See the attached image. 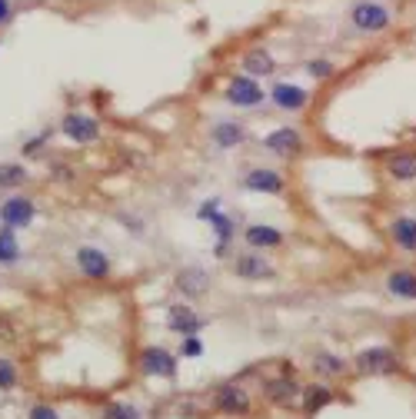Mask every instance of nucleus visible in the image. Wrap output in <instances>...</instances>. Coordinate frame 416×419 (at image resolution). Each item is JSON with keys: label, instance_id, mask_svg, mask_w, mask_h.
Here are the masks:
<instances>
[{"label": "nucleus", "instance_id": "obj_32", "mask_svg": "<svg viewBox=\"0 0 416 419\" xmlns=\"http://www.w3.org/2000/svg\"><path fill=\"white\" fill-rule=\"evenodd\" d=\"M7 10H10V7H7V0H0V20L7 17Z\"/></svg>", "mask_w": 416, "mask_h": 419}, {"label": "nucleus", "instance_id": "obj_14", "mask_svg": "<svg viewBox=\"0 0 416 419\" xmlns=\"http://www.w3.org/2000/svg\"><path fill=\"white\" fill-rule=\"evenodd\" d=\"M273 100H277V107H284V110H300L303 103H306V90L293 87V83H277V87H273Z\"/></svg>", "mask_w": 416, "mask_h": 419}, {"label": "nucleus", "instance_id": "obj_4", "mask_svg": "<svg viewBox=\"0 0 416 419\" xmlns=\"http://www.w3.org/2000/svg\"><path fill=\"white\" fill-rule=\"evenodd\" d=\"M230 103H237V107H257L260 100H264V90L257 87V80H250V76H237L233 83H230Z\"/></svg>", "mask_w": 416, "mask_h": 419}, {"label": "nucleus", "instance_id": "obj_16", "mask_svg": "<svg viewBox=\"0 0 416 419\" xmlns=\"http://www.w3.org/2000/svg\"><path fill=\"white\" fill-rule=\"evenodd\" d=\"M386 286H390V293H393V296H403V300H416V276L410 273V269H397V273H390Z\"/></svg>", "mask_w": 416, "mask_h": 419}, {"label": "nucleus", "instance_id": "obj_13", "mask_svg": "<svg viewBox=\"0 0 416 419\" xmlns=\"http://www.w3.org/2000/svg\"><path fill=\"white\" fill-rule=\"evenodd\" d=\"M237 273H240L244 280H270V276H273V267H270V260H264V256L246 253V256L237 260Z\"/></svg>", "mask_w": 416, "mask_h": 419}, {"label": "nucleus", "instance_id": "obj_8", "mask_svg": "<svg viewBox=\"0 0 416 419\" xmlns=\"http://www.w3.org/2000/svg\"><path fill=\"white\" fill-rule=\"evenodd\" d=\"M266 147L273 153H280V156H297L300 153V134L293 127H280V130H273L266 136Z\"/></svg>", "mask_w": 416, "mask_h": 419}, {"label": "nucleus", "instance_id": "obj_12", "mask_svg": "<svg viewBox=\"0 0 416 419\" xmlns=\"http://www.w3.org/2000/svg\"><path fill=\"white\" fill-rule=\"evenodd\" d=\"M3 220H7V227H27V223L34 220V203L23 200V196L7 200V203H3Z\"/></svg>", "mask_w": 416, "mask_h": 419}, {"label": "nucleus", "instance_id": "obj_28", "mask_svg": "<svg viewBox=\"0 0 416 419\" xmlns=\"http://www.w3.org/2000/svg\"><path fill=\"white\" fill-rule=\"evenodd\" d=\"M17 382V369L10 360H0V389H10Z\"/></svg>", "mask_w": 416, "mask_h": 419}, {"label": "nucleus", "instance_id": "obj_24", "mask_svg": "<svg viewBox=\"0 0 416 419\" xmlns=\"http://www.w3.org/2000/svg\"><path fill=\"white\" fill-rule=\"evenodd\" d=\"M14 260H17V240L10 229H3L0 233V263H14Z\"/></svg>", "mask_w": 416, "mask_h": 419}, {"label": "nucleus", "instance_id": "obj_11", "mask_svg": "<svg viewBox=\"0 0 416 419\" xmlns=\"http://www.w3.org/2000/svg\"><path fill=\"white\" fill-rule=\"evenodd\" d=\"M264 393L273 406H293L297 396H300V386H297L293 380H273V382H266Z\"/></svg>", "mask_w": 416, "mask_h": 419}, {"label": "nucleus", "instance_id": "obj_3", "mask_svg": "<svg viewBox=\"0 0 416 419\" xmlns=\"http://www.w3.org/2000/svg\"><path fill=\"white\" fill-rule=\"evenodd\" d=\"M140 369L147 373V376H173L177 373V362L167 349H160V346H153L147 349L143 356H140Z\"/></svg>", "mask_w": 416, "mask_h": 419}, {"label": "nucleus", "instance_id": "obj_25", "mask_svg": "<svg viewBox=\"0 0 416 419\" xmlns=\"http://www.w3.org/2000/svg\"><path fill=\"white\" fill-rule=\"evenodd\" d=\"M23 180V167L17 163H0V187H17Z\"/></svg>", "mask_w": 416, "mask_h": 419}, {"label": "nucleus", "instance_id": "obj_30", "mask_svg": "<svg viewBox=\"0 0 416 419\" xmlns=\"http://www.w3.org/2000/svg\"><path fill=\"white\" fill-rule=\"evenodd\" d=\"M30 419H60V416H57V409H50V406H34Z\"/></svg>", "mask_w": 416, "mask_h": 419}, {"label": "nucleus", "instance_id": "obj_10", "mask_svg": "<svg viewBox=\"0 0 416 419\" xmlns=\"http://www.w3.org/2000/svg\"><path fill=\"white\" fill-rule=\"evenodd\" d=\"M207 286H210V276L204 273V269H197V267L184 269V273L177 276V289H180L184 296H204V293H207Z\"/></svg>", "mask_w": 416, "mask_h": 419}, {"label": "nucleus", "instance_id": "obj_19", "mask_svg": "<svg viewBox=\"0 0 416 419\" xmlns=\"http://www.w3.org/2000/svg\"><path fill=\"white\" fill-rule=\"evenodd\" d=\"M204 216H207V220H213V227H217V236H220V249H224V247L230 243V236H233V223H230L224 213H217V210H213V203L200 207V220H204Z\"/></svg>", "mask_w": 416, "mask_h": 419}, {"label": "nucleus", "instance_id": "obj_20", "mask_svg": "<svg viewBox=\"0 0 416 419\" xmlns=\"http://www.w3.org/2000/svg\"><path fill=\"white\" fill-rule=\"evenodd\" d=\"M390 173L397 180H416V153H397V156H390Z\"/></svg>", "mask_w": 416, "mask_h": 419}, {"label": "nucleus", "instance_id": "obj_2", "mask_svg": "<svg viewBox=\"0 0 416 419\" xmlns=\"http://www.w3.org/2000/svg\"><path fill=\"white\" fill-rule=\"evenodd\" d=\"M63 134L77 140V143H90L100 136V127H97L94 116H83V114H67L63 116Z\"/></svg>", "mask_w": 416, "mask_h": 419}, {"label": "nucleus", "instance_id": "obj_21", "mask_svg": "<svg viewBox=\"0 0 416 419\" xmlns=\"http://www.w3.org/2000/svg\"><path fill=\"white\" fill-rule=\"evenodd\" d=\"M244 67H246V74H257V76H264L273 70V57L266 54V50H250L244 57Z\"/></svg>", "mask_w": 416, "mask_h": 419}, {"label": "nucleus", "instance_id": "obj_29", "mask_svg": "<svg viewBox=\"0 0 416 419\" xmlns=\"http://www.w3.org/2000/svg\"><path fill=\"white\" fill-rule=\"evenodd\" d=\"M204 353V343L197 340V336H187V343H184V356H200Z\"/></svg>", "mask_w": 416, "mask_h": 419}, {"label": "nucleus", "instance_id": "obj_22", "mask_svg": "<svg viewBox=\"0 0 416 419\" xmlns=\"http://www.w3.org/2000/svg\"><path fill=\"white\" fill-rule=\"evenodd\" d=\"M303 396H306V400H303V409H306L310 416H313L317 409H323V406H330V402H333V393H330L326 386H313V389H306Z\"/></svg>", "mask_w": 416, "mask_h": 419}, {"label": "nucleus", "instance_id": "obj_26", "mask_svg": "<svg viewBox=\"0 0 416 419\" xmlns=\"http://www.w3.org/2000/svg\"><path fill=\"white\" fill-rule=\"evenodd\" d=\"M317 369L326 373V376H337V373H343V360L340 356H330V353H320L317 356Z\"/></svg>", "mask_w": 416, "mask_h": 419}, {"label": "nucleus", "instance_id": "obj_7", "mask_svg": "<svg viewBox=\"0 0 416 419\" xmlns=\"http://www.w3.org/2000/svg\"><path fill=\"white\" fill-rule=\"evenodd\" d=\"M77 263H80V269L87 273V276H94V280H100V276H107L110 273V260H107V253H100L97 247H83L80 253H77Z\"/></svg>", "mask_w": 416, "mask_h": 419}, {"label": "nucleus", "instance_id": "obj_15", "mask_svg": "<svg viewBox=\"0 0 416 419\" xmlns=\"http://www.w3.org/2000/svg\"><path fill=\"white\" fill-rule=\"evenodd\" d=\"M393 240H397L399 249H410V253H416V220L413 216H399V220H393Z\"/></svg>", "mask_w": 416, "mask_h": 419}, {"label": "nucleus", "instance_id": "obj_17", "mask_svg": "<svg viewBox=\"0 0 416 419\" xmlns=\"http://www.w3.org/2000/svg\"><path fill=\"white\" fill-rule=\"evenodd\" d=\"M246 243L250 247H280L284 243V233L277 227H250L246 229Z\"/></svg>", "mask_w": 416, "mask_h": 419}, {"label": "nucleus", "instance_id": "obj_23", "mask_svg": "<svg viewBox=\"0 0 416 419\" xmlns=\"http://www.w3.org/2000/svg\"><path fill=\"white\" fill-rule=\"evenodd\" d=\"M213 140H217L220 147H237V143L244 140V130H240L237 123H217V127H213Z\"/></svg>", "mask_w": 416, "mask_h": 419}, {"label": "nucleus", "instance_id": "obj_27", "mask_svg": "<svg viewBox=\"0 0 416 419\" xmlns=\"http://www.w3.org/2000/svg\"><path fill=\"white\" fill-rule=\"evenodd\" d=\"M103 419H140V413H137L133 406L114 402V406H107V413H103Z\"/></svg>", "mask_w": 416, "mask_h": 419}, {"label": "nucleus", "instance_id": "obj_6", "mask_svg": "<svg viewBox=\"0 0 416 419\" xmlns=\"http://www.w3.org/2000/svg\"><path fill=\"white\" fill-rule=\"evenodd\" d=\"M353 23H357L359 30H383L386 23H390V14L383 10V7H377V3H359V7H353Z\"/></svg>", "mask_w": 416, "mask_h": 419}, {"label": "nucleus", "instance_id": "obj_5", "mask_svg": "<svg viewBox=\"0 0 416 419\" xmlns=\"http://www.w3.org/2000/svg\"><path fill=\"white\" fill-rule=\"evenodd\" d=\"M213 402H217L224 413H230V416H240V413L250 409V396H246V389H240V386H220L217 396H213Z\"/></svg>", "mask_w": 416, "mask_h": 419}, {"label": "nucleus", "instance_id": "obj_18", "mask_svg": "<svg viewBox=\"0 0 416 419\" xmlns=\"http://www.w3.org/2000/svg\"><path fill=\"white\" fill-rule=\"evenodd\" d=\"M170 326L177 329V333H197V329L204 326V320H200L197 313H190L187 306H173L170 309Z\"/></svg>", "mask_w": 416, "mask_h": 419}, {"label": "nucleus", "instance_id": "obj_31", "mask_svg": "<svg viewBox=\"0 0 416 419\" xmlns=\"http://www.w3.org/2000/svg\"><path fill=\"white\" fill-rule=\"evenodd\" d=\"M310 74L326 76V74H330V63H323V60H317V63H310Z\"/></svg>", "mask_w": 416, "mask_h": 419}, {"label": "nucleus", "instance_id": "obj_9", "mask_svg": "<svg viewBox=\"0 0 416 419\" xmlns=\"http://www.w3.org/2000/svg\"><path fill=\"white\" fill-rule=\"evenodd\" d=\"M244 187L257 193H280L284 190V176L273 170H250L244 176Z\"/></svg>", "mask_w": 416, "mask_h": 419}, {"label": "nucleus", "instance_id": "obj_1", "mask_svg": "<svg viewBox=\"0 0 416 419\" xmlns=\"http://www.w3.org/2000/svg\"><path fill=\"white\" fill-rule=\"evenodd\" d=\"M357 366H359V373L383 376V373H393V369H397V356H393V349H386V346H370V349H363L357 356Z\"/></svg>", "mask_w": 416, "mask_h": 419}]
</instances>
